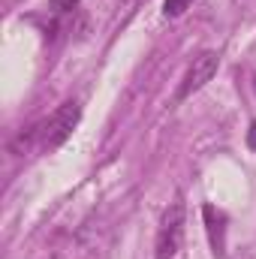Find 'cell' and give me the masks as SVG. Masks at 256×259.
Returning <instances> with one entry per match:
<instances>
[{"mask_svg":"<svg viewBox=\"0 0 256 259\" xmlns=\"http://www.w3.org/2000/svg\"><path fill=\"white\" fill-rule=\"evenodd\" d=\"M202 217H205V232L211 241V253L223 256L226 253V214L214 205H202Z\"/></svg>","mask_w":256,"mask_h":259,"instance_id":"obj_4","label":"cell"},{"mask_svg":"<svg viewBox=\"0 0 256 259\" xmlns=\"http://www.w3.org/2000/svg\"><path fill=\"white\" fill-rule=\"evenodd\" d=\"M253 94H256V78H253Z\"/></svg>","mask_w":256,"mask_h":259,"instance_id":"obj_9","label":"cell"},{"mask_svg":"<svg viewBox=\"0 0 256 259\" xmlns=\"http://www.w3.org/2000/svg\"><path fill=\"white\" fill-rule=\"evenodd\" d=\"M190 6H193V0H166V3H163V15H166V18H178V15H184Z\"/></svg>","mask_w":256,"mask_h":259,"instance_id":"obj_5","label":"cell"},{"mask_svg":"<svg viewBox=\"0 0 256 259\" xmlns=\"http://www.w3.org/2000/svg\"><path fill=\"white\" fill-rule=\"evenodd\" d=\"M75 3H78V0H52V6H55L58 12H66V9H72Z\"/></svg>","mask_w":256,"mask_h":259,"instance_id":"obj_6","label":"cell"},{"mask_svg":"<svg viewBox=\"0 0 256 259\" xmlns=\"http://www.w3.org/2000/svg\"><path fill=\"white\" fill-rule=\"evenodd\" d=\"M184 205L181 202H172L160 220V229H157V241H154V256L157 259H175L181 244H184Z\"/></svg>","mask_w":256,"mask_h":259,"instance_id":"obj_2","label":"cell"},{"mask_svg":"<svg viewBox=\"0 0 256 259\" xmlns=\"http://www.w3.org/2000/svg\"><path fill=\"white\" fill-rule=\"evenodd\" d=\"M250 145H253V148H256V121H253V124H250Z\"/></svg>","mask_w":256,"mask_h":259,"instance_id":"obj_8","label":"cell"},{"mask_svg":"<svg viewBox=\"0 0 256 259\" xmlns=\"http://www.w3.org/2000/svg\"><path fill=\"white\" fill-rule=\"evenodd\" d=\"M139 3H142V0H121V3H118V9H121V6H124V9H127V12H133V6H139Z\"/></svg>","mask_w":256,"mask_h":259,"instance_id":"obj_7","label":"cell"},{"mask_svg":"<svg viewBox=\"0 0 256 259\" xmlns=\"http://www.w3.org/2000/svg\"><path fill=\"white\" fill-rule=\"evenodd\" d=\"M217 66H220V55H217V52H202L199 58H193V64L187 66V72H184V78H181V84H178V97H175V100L181 103V100L193 97L196 91H202V88L214 78Z\"/></svg>","mask_w":256,"mask_h":259,"instance_id":"obj_3","label":"cell"},{"mask_svg":"<svg viewBox=\"0 0 256 259\" xmlns=\"http://www.w3.org/2000/svg\"><path fill=\"white\" fill-rule=\"evenodd\" d=\"M78 118H81V109H78V103L75 100H69L64 106H58L39 127H33V136H36V142H39V148L42 151H55V148H61L66 139L72 136V130L78 124Z\"/></svg>","mask_w":256,"mask_h":259,"instance_id":"obj_1","label":"cell"}]
</instances>
